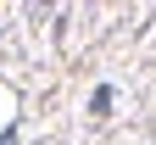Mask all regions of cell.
Here are the masks:
<instances>
[{"instance_id": "6da1fadb", "label": "cell", "mask_w": 156, "mask_h": 145, "mask_svg": "<svg viewBox=\"0 0 156 145\" xmlns=\"http://www.w3.org/2000/svg\"><path fill=\"white\" fill-rule=\"evenodd\" d=\"M89 112H112V89H95L89 95Z\"/></svg>"}, {"instance_id": "7a4b0ae2", "label": "cell", "mask_w": 156, "mask_h": 145, "mask_svg": "<svg viewBox=\"0 0 156 145\" xmlns=\"http://www.w3.org/2000/svg\"><path fill=\"white\" fill-rule=\"evenodd\" d=\"M0 145H17V134H11V129H6V134H0Z\"/></svg>"}]
</instances>
